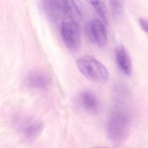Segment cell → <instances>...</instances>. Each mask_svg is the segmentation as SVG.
I'll return each mask as SVG.
<instances>
[{"mask_svg":"<svg viewBox=\"0 0 148 148\" xmlns=\"http://www.w3.org/2000/svg\"><path fill=\"white\" fill-rule=\"evenodd\" d=\"M85 31L89 41L96 46L103 47L107 43V29L100 20L93 19L88 21L85 25Z\"/></svg>","mask_w":148,"mask_h":148,"instance_id":"4","label":"cell"},{"mask_svg":"<svg viewBox=\"0 0 148 148\" xmlns=\"http://www.w3.org/2000/svg\"><path fill=\"white\" fill-rule=\"evenodd\" d=\"M89 2L94 7L105 25L108 23V16L106 4L103 1H90Z\"/></svg>","mask_w":148,"mask_h":148,"instance_id":"10","label":"cell"},{"mask_svg":"<svg viewBox=\"0 0 148 148\" xmlns=\"http://www.w3.org/2000/svg\"><path fill=\"white\" fill-rule=\"evenodd\" d=\"M49 79L47 75L41 71H33L26 76V84L30 87L42 89L46 87L49 83Z\"/></svg>","mask_w":148,"mask_h":148,"instance_id":"8","label":"cell"},{"mask_svg":"<svg viewBox=\"0 0 148 148\" xmlns=\"http://www.w3.org/2000/svg\"><path fill=\"white\" fill-rule=\"evenodd\" d=\"M61 34L63 42L68 48L77 50L81 46L80 28L75 20L71 17L63 19L61 26Z\"/></svg>","mask_w":148,"mask_h":148,"instance_id":"3","label":"cell"},{"mask_svg":"<svg viewBox=\"0 0 148 148\" xmlns=\"http://www.w3.org/2000/svg\"><path fill=\"white\" fill-rule=\"evenodd\" d=\"M130 127V117L128 111L119 105L115 106L107 122V133L109 139L115 143H122L128 136Z\"/></svg>","mask_w":148,"mask_h":148,"instance_id":"1","label":"cell"},{"mask_svg":"<svg viewBox=\"0 0 148 148\" xmlns=\"http://www.w3.org/2000/svg\"><path fill=\"white\" fill-rule=\"evenodd\" d=\"M110 5L112 13L115 16H118L122 13L123 8V4L122 1H110Z\"/></svg>","mask_w":148,"mask_h":148,"instance_id":"11","label":"cell"},{"mask_svg":"<svg viewBox=\"0 0 148 148\" xmlns=\"http://www.w3.org/2000/svg\"><path fill=\"white\" fill-rule=\"evenodd\" d=\"M78 70L87 79L97 83H104L109 79L106 68L96 58L91 56H83L76 61Z\"/></svg>","mask_w":148,"mask_h":148,"instance_id":"2","label":"cell"},{"mask_svg":"<svg viewBox=\"0 0 148 148\" xmlns=\"http://www.w3.org/2000/svg\"><path fill=\"white\" fill-rule=\"evenodd\" d=\"M139 22L142 28L148 34V19L141 18L139 19Z\"/></svg>","mask_w":148,"mask_h":148,"instance_id":"12","label":"cell"},{"mask_svg":"<svg viewBox=\"0 0 148 148\" xmlns=\"http://www.w3.org/2000/svg\"><path fill=\"white\" fill-rule=\"evenodd\" d=\"M80 105L86 111L91 114H96L100 108V103L96 96L92 92L84 90L79 96Z\"/></svg>","mask_w":148,"mask_h":148,"instance_id":"6","label":"cell"},{"mask_svg":"<svg viewBox=\"0 0 148 148\" xmlns=\"http://www.w3.org/2000/svg\"><path fill=\"white\" fill-rule=\"evenodd\" d=\"M42 6L47 16L54 21L58 20L63 15H71L72 12V1H43Z\"/></svg>","mask_w":148,"mask_h":148,"instance_id":"5","label":"cell"},{"mask_svg":"<svg viewBox=\"0 0 148 148\" xmlns=\"http://www.w3.org/2000/svg\"><path fill=\"white\" fill-rule=\"evenodd\" d=\"M94 148H114L110 147H95Z\"/></svg>","mask_w":148,"mask_h":148,"instance_id":"13","label":"cell"},{"mask_svg":"<svg viewBox=\"0 0 148 148\" xmlns=\"http://www.w3.org/2000/svg\"><path fill=\"white\" fill-rule=\"evenodd\" d=\"M115 57L121 70L125 74L130 75L132 73V63L129 54L124 46L120 45L116 48Z\"/></svg>","mask_w":148,"mask_h":148,"instance_id":"7","label":"cell"},{"mask_svg":"<svg viewBox=\"0 0 148 148\" xmlns=\"http://www.w3.org/2000/svg\"><path fill=\"white\" fill-rule=\"evenodd\" d=\"M43 127V124L40 122H34L28 123L23 128V135L28 140H34L41 133Z\"/></svg>","mask_w":148,"mask_h":148,"instance_id":"9","label":"cell"}]
</instances>
